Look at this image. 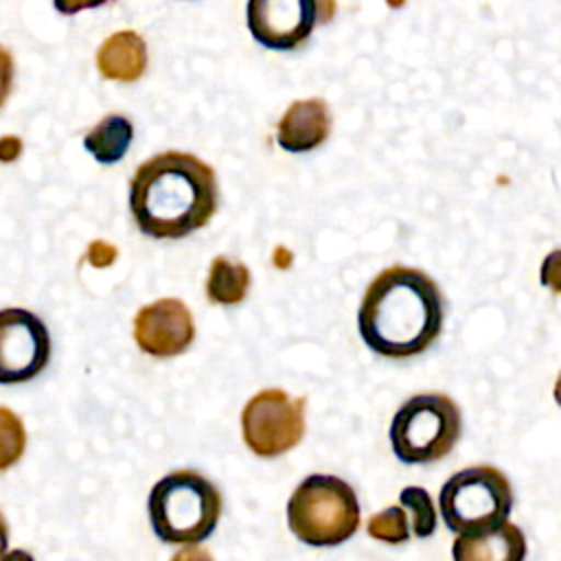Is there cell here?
<instances>
[{
  "label": "cell",
  "instance_id": "7c38bea8",
  "mask_svg": "<svg viewBox=\"0 0 561 561\" xmlns=\"http://www.w3.org/2000/svg\"><path fill=\"white\" fill-rule=\"evenodd\" d=\"M451 557L454 561H524L526 537L517 524L504 522L489 533L458 535Z\"/></svg>",
  "mask_w": 561,
  "mask_h": 561
},
{
  "label": "cell",
  "instance_id": "ffe728a7",
  "mask_svg": "<svg viewBox=\"0 0 561 561\" xmlns=\"http://www.w3.org/2000/svg\"><path fill=\"white\" fill-rule=\"evenodd\" d=\"M13 83V57L0 46V107L7 101Z\"/></svg>",
  "mask_w": 561,
  "mask_h": 561
},
{
  "label": "cell",
  "instance_id": "cb8c5ba5",
  "mask_svg": "<svg viewBox=\"0 0 561 561\" xmlns=\"http://www.w3.org/2000/svg\"><path fill=\"white\" fill-rule=\"evenodd\" d=\"M7 546H9V526H7V522H4V517L0 513V559L7 552Z\"/></svg>",
  "mask_w": 561,
  "mask_h": 561
},
{
  "label": "cell",
  "instance_id": "603a6c76",
  "mask_svg": "<svg viewBox=\"0 0 561 561\" xmlns=\"http://www.w3.org/2000/svg\"><path fill=\"white\" fill-rule=\"evenodd\" d=\"M0 561H35L33 559V554L31 552H26V550H9V552H4L2 554V559Z\"/></svg>",
  "mask_w": 561,
  "mask_h": 561
},
{
  "label": "cell",
  "instance_id": "9c48e42d",
  "mask_svg": "<svg viewBox=\"0 0 561 561\" xmlns=\"http://www.w3.org/2000/svg\"><path fill=\"white\" fill-rule=\"evenodd\" d=\"M50 359V335L39 316L22 307L0 309V383L35 379Z\"/></svg>",
  "mask_w": 561,
  "mask_h": 561
},
{
  "label": "cell",
  "instance_id": "4fadbf2b",
  "mask_svg": "<svg viewBox=\"0 0 561 561\" xmlns=\"http://www.w3.org/2000/svg\"><path fill=\"white\" fill-rule=\"evenodd\" d=\"M96 68L110 81H136L147 70L145 39L134 31H118L110 35L99 53Z\"/></svg>",
  "mask_w": 561,
  "mask_h": 561
},
{
  "label": "cell",
  "instance_id": "ba28073f",
  "mask_svg": "<svg viewBox=\"0 0 561 561\" xmlns=\"http://www.w3.org/2000/svg\"><path fill=\"white\" fill-rule=\"evenodd\" d=\"M335 13L333 0H248V28L256 44L270 50L302 46L316 26Z\"/></svg>",
  "mask_w": 561,
  "mask_h": 561
},
{
  "label": "cell",
  "instance_id": "5b68a950",
  "mask_svg": "<svg viewBox=\"0 0 561 561\" xmlns=\"http://www.w3.org/2000/svg\"><path fill=\"white\" fill-rule=\"evenodd\" d=\"M462 416L456 401L443 392L410 397L392 416L388 436L394 456L408 465L445 458L458 443Z\"/></svg>",
  "mask_w": 561,
  "mask_h": 561
},
{
  "label": "cell",
  "instance_id": "ac0fdd59",
  "mask_svg": "<svg viewBox=\"0 0 561 561\" xmlns=\"http://www.w3.org/2000/svg\"><path fill=\"white\" fill-rule=\"evenodd\" d=\"M399 502L403 508L412 513V533L416 537H430L436 530V508L430 493L421 486H405L399 493Z\"/></svg>",
  "mask_w": 561,
  "mask_h": 561
},
{
  "label": "cell",
  "instance_id": "6da1fadb",
  "mask_svg": "<svg viewBox=\"0 0 561 561\" xmlns=\"http://www.w3.org/2000/svg\"><path fill=\"white\" fill-rule=\"evenodd\" d=\"M217 199L213 167L184 151H162L140 162L129 182L131 217L151 239H182L204 228Z\"/></svg>",
  "mask_w": 561,
  "mask_h": 561
},
{
  "label": "cell",
  "instance_id": "8992f818",
  "mask_svg": "<svg viewBox=\"0 0 561 561\" xmlns=\"http://www.w3.org/2000/svg\"><path fill=\"white\" fill-rule=\"evenodd\" d=\"M438 508L451 533H489L508 519L513 508V489L497 467H467L456 471L440 486Z\"/></svg>",
  "mask_w": 561,
  "mask_h": 561
},
{
  "label": "cell",
  "instance_id": "7402d4cb",
  "mask_svg": "<svg viewBox=\"0 0 561 561\" xmlns=\"http://www.w3.org/2000/svg\"><path fill=\"white\" fill-rule=\"evenodd\" d=\"M171 561H213V557L204 550V548H197V546H186L182 550H178Z\"/></svg>",
  "mask_w": 561,
  "mask_h": 561
},
{
  "label": "cell",
  "instance_id": "30bf717a",
  "mask_svg": "<svg viewBox=\"0 0 561 561\" xmlns=\"http://www.w3.org/2000/svg\"><path fill=\"white\" fill-rule=\"evenodd\" d=\"M193 337V316L178 298H160L145 305L134 318V340L151 357H175L191 346Z\"/></svg>",
  "mask_w": 561,
  "mask_h": 561
},
{
  "label": "cell",
  "instance_id": "44dd1931",
  "mask_svg": "<svg viewBox=\"0 0 561 561\" xmlns=\"http://www.w3.org/2000/svg\"><path fill=\"white\" fill-rule=\"evenodd\" d=\"M55 2V9L64 15H72V13H79L83 9H92V7H101L105 2H112V0H53Z\"/></svg>",
  "mask_w": 561,
  "mask_h": 561
},
{
  "label": "cell",
  "instance_id": "3957f363",
  "mask_svg": "<svg viewBox=\"0 0 561 561\" xmlns=\"http://www.w3.org/2000/svg\"><path fill=\"white\" fill-rule=\"evenodd\" d=\"M147 513L160 541L195 546L213 535L221 515V495L199 471L178 469L151 486Z\"/></svg>",
  "mask_w": 561,
  "mask_h": 561
},
{
  "label": "cell",
  "instance_id": "7a4b0ae2",
  "mask_svg": "<svg viewBox=\"0 0 561 561\" xmlns=\"http://www.w3.org/2000/svg\"><path fill=\"white\" fill-rule=\"evenodd\" d=\"M357 329L377 355L403 359L423 353L443 329L438 285L416 267H386L364 291Z\"/></svg>",
  "mask_w": 561,
  "mask_h": 561
},
{
  "label": "cell",
  "instance_id": "5bb4252c",
  "mask_svg": "<svg viewBox=\"0 0 561 561\" xmlns=\"http://www.w3.org/2000/svg\"><path fill=\"white\" fill-rule=\"evenodd\" d=\"M134 138V125L123 114H107L83 138L88 153L101 164H114L125 158Z\"/></svg>",
  "mask_w": 561,
  "mask_h": 561
},
{
  "label": "cell",
  "instance_id": "e0dca14e",
  "mask_svg": "<svg viewBox=\"0 0 561 561\" xmlns=\"http://www.w3.org/2000/svg\"><path fill=\"white\" fill-rule=\"evenodd\" d=\"M26 447V432L22 419L9 410L0 408V471L13 467Z\"/></svg>",
  "mask_w": 561,
  "mask_h": 561
},
{
  "label": "cell",
  "instance_id": "9a60e30c",
  "mask_svg": "<svg viewBox=\"0 0 561 561\" xmlns=\"http://www.w3.org/2000/svg\"><path fill=\"white\" fill-rule=\"evenodd\" d=\"M250 287V272L243 263H232L226 256H217L210 263L206 296L215 305H237L245 298Z\"/></svg>",
  "mask_w": 561,
  "mask_h": 561
},
{
  "label": "cell",
  "instance_id": "8fae6325",
  "mask_svg": "<svg viewBox=\"0 0 561 561\" xmlns=\"http://www.w3.org/2000/svg\"><path fill=\"white\" fill-rule=\"evenodd\" d=\"M331 131V112L322 99L294 101L278 121L276 142L291 153L320 147Z\"/></svg>",
  "mask_w": 561,
  "mask_h": 561
},
{
  "label": "cell",
  "instance_id": "2e32d148",
  "mask_svg": "<svg viewBox=\"0 0 561 561\" xmlns=\"http://www.w3.org/2000/svg\"><path fill=\"white\" fill-rule=\"evenodd\" d=\"M366 533L383 543H405L410 539V526H408V515L405 508L401 506H388L375 515L368 517L366 522Z\"/></svg>",
  "mask_w": 561,
  "mask_h": 561
},
{
  "label": "cell",
  "instance_id": "d4e9b609",
  "mask_svg": "<svg viewBox=\"0 0 561 561\" xmlns=\"http://www.w3.org/2000/svg\"><path fill=\"white\" fill-rule=\"evenodd\" d=\"M554 399H557V403L561 405V373H559V377H557V383H554Z\"/></svg>",
  "mask_w": 561,
  "mask_h": 561
},
{
  "label": "cell",
  "instance_id": "d6986e66",
  "mask_svg": "<svg viewBox=\"0 0 561 561\" xmlns=\"http://www.w3.org/2000/svg\"><path fill=\"white\" fill-rule=\"evenodd\" d=\"M539 280L541 285H546L550 291L561 294V248L552 250L543 263H541V272H539Z\"/></svg>",
  "mask_w": 561,
  "mask_h": 561
},
{
  "label": "cell",
  "instance_id": "52a82bcc",
  "mask_svg": "<svg viewBox=\"0 0 561 561\" xmlns=\"http://www.w3.org/2000/svg\"><path fill=\"white\" fill-rule=\"evenodd\" d=\"M305 397L267 388L256 392L241 412V434L248 449L261 458H276L294 449L305 434Z\"/></svg>",
  "mask_w": 561,
  "mask_h": 561
},
{
  "label": "cell",
  "instance_id": "277c9868",
  "mask_svg": "<svg viewBox=\"0 0 561 561\" xmlns=\"http://www.w3.org/2000/svg\"><path fill=\"white\" fill-rule=\"evenodd\" d=\"M287 526L307 546L344 543L359 526V502L353 486L329 473L307 476L287 502Z\"/></svg>",
  "mask_w": 561,
  "mask_h": 561
}]
</instances>
